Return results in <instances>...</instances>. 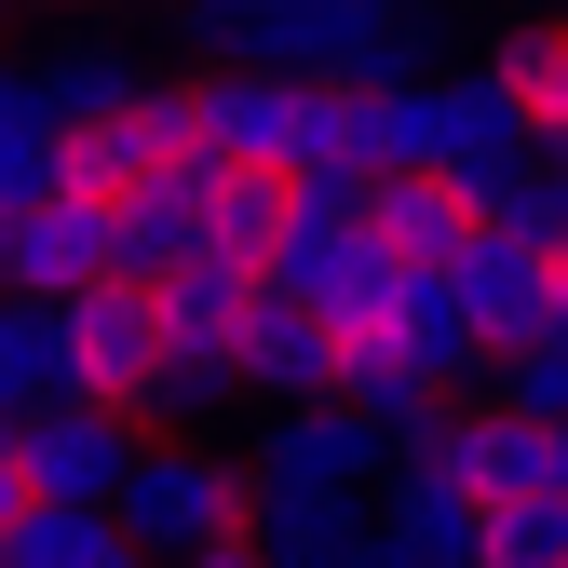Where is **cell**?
<instances>
[{"mask_svg": "<svg viewBox=\"0 0 568 568\" xmlns=\"http://www.w3.org/2000/svg\"><path fill=\"white\" fill-rule=\"evenodd\" d=\"M203 68H271V82H406L447 54L434 0H190Z\"/></svg>", "mask_w": 568, "mask_h": 568, "instance_id": "6da1fadb", "label": "cell"}, {"mask_svg": "<svg viewBox=\"0 0 568 568\" xmlns=\"http://www.w3.org/2000/svg\"><path fill=\"white\" fill-rule=\"evenodd\" d=\"M109 528L150 555V568L231 541V528H244V460L203 447V434H135V460H122V487H109Z\"/></svg>", "mask_w": 568, "mask_h": 568, "instance_id": "7a4b0ae2", "label": "cell"}, {"mask_svg": "<svg viewBox=\"0 0 568 568\" xmlns=\"http://www.w3.org/2000/svg\"><path fill=\"white\" fill-rule=\"evenodd\" d=\"M54 352H68V393L135 406V393H150V366H163V312H150V284H122V271L68 284V298H54Z\"/></svg>", "mask_w": 568, "mask_h": 568, "instance_id": "3957f363", "label": "cell"}, {"mask_svg": "<svg viewBox=\"0 0 568 568\" xmlns=\"http://www.w3.org/2000/svg\"><path fill=\"white\" fill-rule=\"evenodd\" d=\"M393 460H379V434L352 419L338 393H312V406H257V447H244V487H312V501H366Z\"/></svg>", "mask_w": 568, "mask_h": 568, "instance_id": "277c9868", "label": "cell"}, {"mask_svg": "<svg viewBox=\"0 0 568 568\" xmlns=\"http://www.w3.org/2000/svg\"><path fill=\"white\" fill-rule=\"evenodd\" d=\"M528 163H541L528 109H515L501 82H487V68H434V176L474 203V217H487V203H501Z\"/></svg>", "mask_w": 568, "mask_h": 568, "instance_id": "5b68a950", "label": "cell"}, {"mask_svg": "<svg viewBox=\"0 0 568 568\" xmlns=\"http://www.w3.org/2000/svg\"><path fill=\"white\" fill-rule=\"evenodd\" d=\"M122 460H135V419L95 406V393H54V406L14 419V474H28V501H95V515H109Z\"/></svg>", "mask_w": 568, "mask_h": 568, "instance_id": "8992f818", "label": "cell"}, {"mask_svg": "<svg viewBox=\"0 0 568 568\" xmlns=\"http://www.w3.org/2000/svg\"><path fill=\"white\" fill-rule=\"evenodd\" d=\"M298 95L312 82H271V68H203V82H190V150L284 176V163H298Z\"/></svg>", "mask_w": 568, "mask_h": 568, "instance_id": "52a82bcc", "label": "cell"}, {"mask_svg": "<svg viewBox=\"0 0 568 568\" xmlns=\"http://www.w3.org/2000/svg\"><path fill=\"white\" fill-rule=\"evenodd\" d=\"M231 379H244V406H312V393L338 379V325L298 312L284 284H257L244 325H231Z\"/></svg>", "mask_w": 568, "mask_h": 568, "instance_id": "ba28073f", "label": "cell"}, {"mask_svg": "<svg viewBox=\"0 0 568 568\" xmlns=\"http://www.w3.org/2000/svg\"><path fill=\"white\" fill-rule=\"evenodd\" d=\"M447 298H460V325H474V352H501V338H528V325H555V271H541V244H515V231H460L447 244Z\"/></svg>", "mask_w": 568, "mask_h": 568, "instance_id": "9c48e42d", "label": "cell"}, {"mask_svg": "<svg viewBox=\"0 0 568 568\" xmlns=\"http://www.w3.org/2000/svg\"><path fill=\"white\" fill-rule=\"evenodd\" d=\"M109 271V203L54 190V203H14L0 217V298H68V284Z\"/></svg>", "mask_w": 568, "mask_h": 568, "instance_id": "30bf717a", "label": "cell"}, {"mask_svg": "<svg viewBox=\"0 0 568 568\" xmlns=\"http://www.w3.org/2000/svg\"><path fill=\"white\" fill-rule=\"evenodd\" d=\"M352 231H366L393 271H447V244L474 231V203L434 176V163H393V176H366V203H352Z\"/></svg>", "mask_w": 568, "mask_h": 568, "instance_id": "8fae6325", "label": "cell"}, {"mask_svg": "<svg viewBox=\"0 0 568 568\" xmlns=\"http://www.w3.org/2000/svg\"><path fill=\"white\" fill-rule=\"evenodd\" d=\"M176 257H203V217H190V163H163V176L109 190V271H122V284H163Z\"/></svg>", "mask_w": 568, "mask_h": 568, "instance_id": "7c38bea8", "label": "cell"}, {"mask_svg": "<svg viewBox=\"0 0 568 568\" xmlns=\"http://www.w3.org/2000/svg\"><path fill=\"white\" fill-rule=\"evenodd\" d=\"M379 338L406 352L434 393H460L474 379V325H460V298H447V271H393V312H379Z\"/></svg>", "mask_w": 568, "mask_h": 568, "instance_id": "4fadbf2b", "label": "cell"}, {"mask_svg": "<svg viewBox=\"0 0 568 568\" xmlns=\"http://www.w3.org/2000/svg\"><path fill=\"white\" fill-rule=\"evenodd\" d=\"M190 217H203V257H271V231H284V176H257V163H190Z\"/></svg>", "mask_w": 568, "mask_h": 568, "instance_id": "5bb4252c", "label": "cell"}, {"mask_svg": "<svg viewBox=\"0 0 568 568\" xmlns=\"http://www.w3.org/2000/svg\"><path fill=\"white\" fill-rule=\"evenodd\" d=\"M135 82H150V68H135L122 41H54V54H28V95L54 109V135H68V122H109Z\"/></svg>", "mask_w": 568, "mask_h": 568, "instance_id": "9a60e30c", "label": "cell"}, {"mask_svg": "<svg viewBox=\"0 0 568 568\" xmlns=\"http://www.w3.org/2000/svg\"><path fill=\"white\" fill-rule=\"evenodd\" d=\"M68 176H54V109L28 95V54H0V217L14 203H54Z\"/></svg>", "mask_w": 568, "mask_h": 568, "instance_id": "2e32d148", "label": "cell"}, {"mask_svg": "<svg viewBox=\"0 0 568 568\" xmlns=\"http://www.w3.org/2000/svg\"><path fill=\"white\" fill-rule=\"evenodd\" d=\"M68 393V352H54V298H0V434H14L28 406Z\"/></svg>", "mask_w": 568, "mask_h": 568, "instance_id": "e0dca14e", "label": "cell"}, {"mask_svg": "<svg viewBox=\"0 0 568 568\" xmlns=\"http://www.w3.org/2000/svg\"><path fill=\"white\" fill-rule=\"evenodd\" d=\"M474 379H487V406H515V419H568V325H528L501 352H474Z\"/></svg>", "mask_w": 568, "mask_h": 568, "instance_id": "ac0fdd59", "label": "cell"}, {"mask_svg": "<svg viewBox=\"0 0 568 568\" xmlns=\"http://www.w3.org/2000/svg\"><path fill=\"white\" fill-rule=\"evenodd\" d=\"M487 82H501V95L528 109V135H541V122L568 109V28H528V14H515L501 41H487Z\"/></svg>", "mask_w": 568, "mask_h": 568, "instance_id": "d6986e66", "label": "cell"}, {"mask_svg": "<svg viewBox=\"0 0 568 568\" xmlns=\"http://www.w3.org/2000/svg\"><path fill=\"white\" fill-rule=\"evenodd\" d=\"M474 568H568V501H474Z\"/></svg>", "mask_w": 568, "mask_h": 568, "instance_id": "ffe728a7", "label": "cell"}, {"mask_svg": "<svg viewBox=\"0 0 568 568\" xmlns=\"http://www.w3.org/2000/svg\"><path fill=\"white\" fill-rule=\"evenodd\" d=\"M487 231H515V244H568V163H528L501 203H487Z\"/></svg>", "mask_w": 568, "mask_h": 568, "instance_id": "44dd1931", "label": "cell"}, {"mask_svg": "<svg viewBox=\"0 0 568 568\" xmlns=\"http://www.w3.org/2000/svg\"><path fill=\"white\" fill-rule=\"evenodd\" d=\"M163 568H257V541L231 528V541H203V555H163Z\"/></svg>", "mask_w": 568, "mask_h": 568, "instance_id": "7402d4cb", "label": "cell"}, {"mask_svg": "<svg viewBox=\"0 0 568 568\" xmlns=\"http://www.w3.org/2000/svg\"><path fill=\"white\" fill-rule=\"evenodd\" d=\"M28 515V474H14V434H0V528Z\"/></svg>", "mask_w": 568, "mask_h": 568, "instance_id": "603a6c76", "label": "cell"}, {"mask_svg": "<svg viewBox=\"0 0 568 568\" xmlns=\"http://www.w3.org/2000/svg\"><path fill=\"white\" fill-rule=\"evenodd\" d=\"M541 271H555V325H568V244H541Z\"/></svg>", "mask_w": 568, "mask_h": 568, "instance_id": "cb8c5ba5", "label": "cell"}, {"mask_svg": "<svg viewBox=\"0 0 568 568\" xmlns=\"http://www.w3.org/2000/svg\"><path fill=\"white\" fill-rule=\"evenodd\" d=\"M541 163H568V109H555V122H541Z\"/></svg>", "mask_w": 568, "mask_h": 568, "instance_id": "d4e9b609", "label": "cell"}, {"mask_svg": "<svg viewBox=\"0 0 568 568\" xmlns=\"http://www.w3.org/2000/svg\"><path fill=\"white\" fill-rule=\"evenodd\" d=\"M0 14H14V0H0Z\"/></svg>", "mask_w": 568, "mask_h": 568, "instance_id": "484cf974", "label": "cell"}]
</instances>
